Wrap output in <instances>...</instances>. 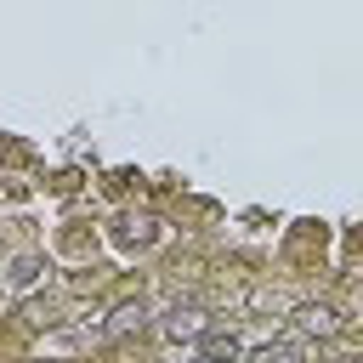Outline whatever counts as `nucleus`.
Masks as SVG:
<instances>
[{
	"mask_svg": "<svg viewBox=\"0 0 363 363\" xmlns=\"http://www.w3.org/2000/svg\"><path fill=\"white\" fill-rule=\"evenodd\" d=\"M295 329H301V335H323V340H329L340 323H335V312H329V306H301V312H295Z\"/></svg>",
	"mask_w": 363,
	"mask_h": 363,
	"instance_id": "f257e3e1",
	"label": "nucleus"
},
{
	"mask_svg": "<svg viewBox=\"0 0 363 363\" xmlns=\"http://www.w3.org/2000/svg\"><path fill=\"white\" fill-rule=\"evenodd\" d=\"M142 318H147V312H142V301H125V306L113 312V323H108V335H130V329H142Z\"/></svg>",
	"mask_w": 363,
	"mask_h": 363,
	"instance_id": "f03ea898",
	"label": "nucleus"
},
{
	"mask_svg": "<svg viewBox=\"0 0 363 363\" xmlns=\"http://www.w3.org/2000/svg\"><path fill=\"white\" fill-rule=\"evenodd\" d=\"M164 329H170V340H182V335H204V318H199V312H182V306H176Z\"/></svg>",
	"mask_w": 363,
	"mask_h": 363,
	"instance_id": "7ed1b4c3",
	"label": "nucleus"
},
{
	"mask_svg": "<svg viewBox=\"0 0 363 363\" xmlns=\"http://www.w3.org/2000/svg\"><path fill=\"white\" fill-rule=\"evenodd\" d=\"M233 352H238V340H233V335H221V329H210V335H204V357H210V363H221V357H233Z\"/></svg>",
	"mask_w": 363,
	"mask_h": 363,
	"instance_id": "20e7f679",
	"label": "nucleus"
}]
</instances>
